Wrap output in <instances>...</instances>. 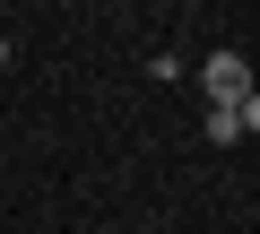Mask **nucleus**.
Listing matches in <instances>:
<instances>
[{
	"instance_id": "f257e3e1",
	"label": "nucleus",
	"mask_w": 260,
	"mask_h": 234,
	"mask_svg": "<svg viewBox=\"0 0 260 234\" xmlns=\"http://www.w3.org/2000/svg\"><path fill=\"white\" fill-rule=\"evenodd\" d=\"M200 87H208L217 104H251V61H243V52H208V61H200Z\"/></svg>"
},
{
	"instance_id": "f03ea898",
	"label": "nucleus",
	"mask_w": 260,
	"mask_h": 234,
	"mask_svg": "<svg viewBox=\"0 0 260 234\" xmlns=\"http://www.w3.org/2000/svg\"><path fill=\"white\" fill-rule=\"evenodd\" d=\"M251 122H260V95H251V104H217V113H208V139H217V148H234Z\"/></svg>"
},
{
	"instance_id": "7ed1b4c3",
	"label": "nucleus",
	"mask_w": 260,
	"mask_h": 234,
	"mask_svg": "<svg viewBox=\"0 0 260 234\" xmlns=\"http://www.w3.org/2000/svg\"><path fill=\"white\" fill-rule=\"evenodd\" d=\"M0 61H9V35H0Z\"/></svg>"
}]
</instances>
